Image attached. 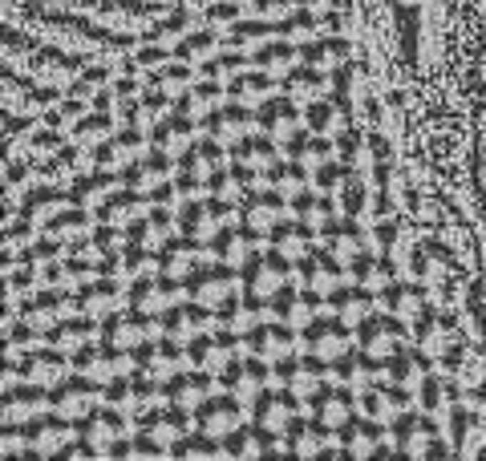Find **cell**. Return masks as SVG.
I'll list each match as a JSON object with an SVG mask.
<instances>
[{
  "label": "cell",
  "instance_id": "cell-2",
  "mask_svg": "<svg viewBox=\"0 0 486 461\" xmlns=\"http://www.w3.org/2000/svg\"><path fill=\"white\" fill-rule=\"evenodd\" d=\"M345 320H308V328H304V348L312 352V356H320V361H337L340 352L349 348V332H345Z\"/></svg>",
  "mask_w": 486,
  "mask_h": 461
},
{
  "label": "cell",
  "instance_id": "cell-36",
  "mask_svg": "<svg viewBox=\"0 0 486 461\" xmlns=\"http://www.w3.org/2000/svg\"><path fill=\"white\" fill-rule=\"evenodd\" d=\"M223 453H231V457H239V453H251V429H231L223 441Z\"/></svg>",
  "mask_w": 486,
  "mask_h": 461
},
{
  "label": "cell",
  "instance_id": "cell-33",
  "mask_svg": "<svg viewBox=\"0 0 486 461\" xmlns=\"http://www.w3.org/2000/svg\"><path fill=\"white\" fill-rule=\"evenodd\" d=\"M57 255H61V239H57V235H49V231H45V235H41L37 243H33V259L49 263V259H57Z\"/></svg>",
  "mask_w": 486,
  "mask_h": 461
},
{
  "label": "cell",
  "instance_id": "cell-39",
  "mask_svg": "<svg viewBox=\"0 0 486 461\" xmlns=\"http://www.w3.org/2000/svg\"><path fill=\"white\" fill-rule=\"evenodd\" d=\"M142 170H146V178H158V175H166V170H171V158L162 154V146L150 150L146 158H142Z\"/></svg>",
  "mask_w": 486,
  "mask_h": 461
},
{
  "label": "cell",
  "instance_id": "cell-43",
  "mask_svg": "<svg viewBox=\"0 0 486 461\" xmlns=\"http://www.w3.org/2000/svg\"><path fill=\"white\" fill-rule=\"evenodd\" d=\"M373 239H377V247H381V251H393V247H398V223H377Z\"/></svg>",
  "mask_w": 486,
  "mask_h": 461
},
{
  "label": "cell",
  "instance_id": "cell-14",
  "mask_svg": "<svg viewBox=\"0 0 486 461\" xmlns=\"http://www.w3.org/2000/svg\"><path fill=\"white\" fill-rule=\"evenodd\" d=\"M4 400H9V417H13V413L21 417L25 409H37L41 400H53V397L41 385H16V388H9V393H4Z\"/></svg>",
  "mask_w": 486,
  "mask_h": 461
},
{
  "label": "cell",
  "instance_id": "cell-15",
  "mask_svg": "<svg viewBox=\"0 0 486 461\" xmlns=\"http://www.w3.org/2000/svg\"><path fill=\"white\" fill-rule=\"evenodd\" d=\"M215 449H219V445H215V437L199 429V433H183V437H178L175 445H171V453H175V457H211Z\"/></svg>",
  "mask_w": 486,
  "mask_h": 461
},
{
  "label": "cell",
  "instance_id": "cell-55",
  "mask_svg": "<svg viewBox=\"0 0 486 461\" xmlns=\"http://www.w3.org/2000/svg\"><path fill=\"white\" fill-rule=\"evenodd\" d=\"M300 9H312V13H328V9H337V0H296Z\"/></svg>",
  "mask_w": 486,
  "mask_h": 461
},
{
  "label": "cell",
  "instance_id": "cell-7",
  "mask_svg": "<svg viewBox=\"0 0 486 461\" xmlns=\"http://www.w3.org/2000/svg\"><path fill=\"white\" fill-rule=\"evenodd\" d=\"M231 158H236V162H248V166H272L275 162V142L268 134L236 138V142H231Z\"/></svg>",
  "mask_w": 486,
  "mask_h": 461
},
{
  "label": "cell",
  "instance_id": "cell-42",
  "mask_svg": "<svg viewBox=\"0 0 486 461\" xmlns=\"http://www.w3.org/2000/svg\"><path fill=\"white\" fill-rule=\"evenodd\" d=\"M324 41H328V61H333V65H345L353 57L349 37H324Z\"/></svg>",
  "mask_w": 486,
  "mask_h": 461
},
{
  "label": "cell",
  "instance_id": "cell-10",
  "mask_svg": "<svg viewBox=\"0 0 486 461\" xmlns=\"http://www.w3.org/2000/svg\"><path fill=\"white\" fill-rule=\"evenodd\" d=\"M263 178H268V187H275V190H300L304 187V178H308V170H304L300 158H292V162L263 166Z\"/></svg>",
  "mask_w": 486,
  "mask_h": 461
},
{
  "label": "cell",
  "instance_id": "cell-31",
  "mask_svg": "<svg viewBox=\"0 0 486 461\" xmlns=\"http://www.w3.org/2000/svg\"><path fill=\"white\" fill-rule=\"evenodd\" d=\"M470 425H474V413L466 409V405H458L454 400V417H450V433H454V441H466V433H470Z\"/></svg>",
  "mask_w": 486,
  "mask_h": 461
},
{
  "label": "cell",
  "instance_id": "cell-9",
  "mask_svg": "<svg viewBox=\"0 0 486 461\" xmlns=\"http://www.w3.org/2000/svg\"><path fill=\"white\" fill-rule=\"evenodd\" d=\"M255 122H260L268 134L284 130V125L296 122V101H292V98H268L260 110H255Z\"/></svg>",
  "mask_w": 486,
  "mask_h": 461
},
{
  "label": "cell",
  "instance_id": "cell-4",
  "mask_svg": "<svg viewBox=\"0 0 486 461\" xmlns=\"http://www.w3.org/2000/svg\"><path fill=\"white\" fill-rule=\"evenodd\" d=\"M162 397L178 400V405H203L211 397V373L207 368H191V373H175L162 385Z\"/></svg>",
  "mask_w": 486,
  "mask_h": 461
},
{
  "label": "cell",
  "instance_id": "cell-47",
  "mask_svg": "<svg viewBox=\"0 0 486 461\" xmlns=\"http://www.w3.org/2000/svg\"><path fill=\"white\" fill-rule=\"evenodd\" d=\"M134 93H138V77L134 73L113 77V98H134Z\"/></svg>",
  "mask_w": 486,
  "mask_h": 461
},
{
  "label": "cell",
  "instance_id": "cell-58",
  "mask_svg": "<svg viewBox=\"0 0 486 461\" xmlns=\"http://www.w3.org/2000/svg\"><path fill=\"white\" fill-rule=\"evenodd\" d=\"M86 81H89V86H106V69H89Z\"/></svg>",
  "mask_w": 486,
  "mask_h": 461
},
{
  "label": "cell",
  "instance_id": "cell-8",
  "mask_svg": "<svg viewBox=\"0 0 486 461\" xmlns=\"http://www.w3.org/2000/svg\"><path fill=\"white\" fill-rule=\"evenodd\" d=\"M113 182H118V178H113L106 166H98L93 175H77L74 178V202H81V207H89V202H93V207H98V202L110 195Z\"/></svg>",
  "mask_w": 486,
  "mask_h": 461
},
{
  "label": "cell",
  "instance_id": "cell-51",
  "mask_svg": "<svg viewBox=\"0 0 486 461\" xmlns=\"http://www.w3.org/2000/svg\"><path fill=\"white\" fill-rule=\"evenodd\" d=\"M187 25H191V13H183V9H178V13H171L166 21H162V33H183Z\"/></svg>",
  "mask_w": 486,
  "mask_h": 461
},
{
  "label": "cell",
  "instance_id": "cell-3",
  "mask_svg": "<svg viewBox=\"0 0 486 461\" xmlns=\"http://www.w3.org/2000/svg\"><path fill=\"white\" fill-rule=\"evenodd\" d=\"M146 316H142V308H130V312L122 316H110L106 324H101V332H106V348H118V352H134L142 340H146Z\"/></svg>",
  "mask_w": 486,
  "mask_h": 461
},
{
  "label": "cell",
  "instance_id": "cell-29",
  "mask_svg": "<svg viewBox=\"0 0 486 461\" xmlns=\"http://www.w3.org/2000/svg\"><path fill=\"white\" fill-rule=\"evenodd\" d=\"M263 380H268V361H263L260 352H251L248 361H243V385H251V388H260Z\"/></svg>",
  "mask_w": 486,
  "mask_h": 461
},
{
  "label": "cell",
  "instance_id": "cell-11",
  "mask_svg": "<svg viewBox=\"0 0 486 461\" xmlns=\"http://www.w3.org/2000/svg\"><path fill=\"white\" fill-rule=\"evenodd\" d=\"M272 86H275V81H272L268 69H251V73H239L236 81L227 86V93H231V98H268Z\"/></svg>",
  "mask_w": 486,
  "mask_h": 461
},
{
  "label": "cell",
  "instance_id": "cell-6",
  "mask_svg": "<svg viewBox=\"0 0 486 461\" xmlns=\"http://www.w3.org/2000/svg\"><path fill=\"white\" fill-rule=\"evenodd\" d=\"M328 308L337 312V320H345V324H361L365 316L373 312V296L365 291V287H333L328 291Z\"/></svg>",
  "mask_w": 486,
  "mask_h": 461
},
{
  "label": "cell",
  "instance_id": "cell-25",
  "mask_svg": "<svg viewBox=\"0 0 486 461\" xmlns=\"http://www.w3.org/2000/svg\"><path fill=\"white\" fill-rule=\"evenodd\" d=\"M61 373H65V352L57 348L37 352V380H57Z\"/></svg>",
  "mask_w": 486,
  "mask_h": 461
},
{
  "label": "cell",
  "instance_id": "cell-53",
  "mask_svg": "<svg viewBox=\"0 0 486 461\" xmlns=\"http://www.w3.org/2000/svg\"><path fill=\"white\" fill-rule=\"evenodd\" d=\"M333 211H337V202L328 199V195H316V211H312V219H333Z\"/></svg>",
  "mask_w": 486,
  "mask_h": 461
},
{
  "label": "cell",
  "instance_id": "cell-40",
  "mask_svg": "<svg viewBox=\"0 0 486 461\" xmlns=\"http://www.w3.org/2000/svg\"><path fill=\"white\" fill-rule=\"evenodd\" d=\"M118 227V223H113ZM110 223H101L98 231H93V251H101V255H110L113 247H118V231H113Z\"/></svg>",
  "mask_w": 486,
  "mask_h": 461
},
{
  "label": "cell",
  "instance_id": "cell-28",
  "mask_svg": "<svg viewBox=\"0 0 486 461\" xmlns=\"http://www.w3.org/2000/svg\"><path fill=\"white\" fill-rule=\"evenodd\" d=\"M239 13H243V9H239L236 0H215V4H207V21H211V25H236Z\"/></svg>",
  "mask_w": 486,
  "mask_h": 461
},
{
  "label": "cell",
  "instance_id": "cell-12",
  "mask_svg": "<svg viewBox=\"0 0 486 461\" xmlns=\"http://www.w3.org/2000/svg\"><path fill=\"white\" fill-rule=\"evenodd\" d=\"M110 130H113V118L106 110L86 113V118H77V125H74L77 142H106V138H110Z\"/></svg>",
  "mask_w": 486,
  "mask_h": 461
},
{
  "label": "cell",
  "instance_id": "cell-44",
  "mask_svg": "<svg viewBox=\"0 0 486 461\" xmlns=\"http://www.w3.org/2000/svg\"><path fill=\"white\" fill-rule=\"evenodd\" d=\"M410 275H413V279H425V275H430V251H425V247L410 251Z\"/></svg>",
  "mask_w": 486,
  "mask_h": 461
},
{
  "label": "cell",
  "instance_id": "cell-26",
  "mask_svg": "<svg viewBox=\"0 0 486 461\" xmlns=\"http://www.w3.org/2000/svg\"><path fill=\"white\" fill-rule=\"evenodd\" d=\"M268 304H272V312L280 316V320H288V316L296 312V304H300V291L296 287H288V284H280L272 291V296H268Z\"/></svg>",
  "mask_w": 486,
  "mask_h": 461
},
{
  "label": "cell",
  "instance_id": "cell-46",
  "mask_svg": "<svg viewBox=\"0 0 486 461\" xmlns=\"http://www.w3.org/2000/svg\"><path fill=\"white\" fill-rule=\"evenodd\" d=\"M33 150H61V134H57L53 125L37 130V134H33Z\"/></svg>",
  "mask_w": 486,
  "mask_h": 461
},
{
  "label": "cell",
  "instance_id": "cell-50",
  "mask_svg": "<svg viewBox=\"0 0 486 461\" xmlns=\"http://www.w3.org/2000/svg\"><path fill=\"white\" fill-rule=\"evenodd\" d=\"M178 190H175V182H158V187L150 190V207H166V202L175 199Z\"/></svg>",
  "mask_w": 486,
  "mask_h": 461
},
{
  "label": "cell",
  "instance_id": "cell-30",
  "mask_svg": "<svg viewBox=\"0 0 486 461\" xmlns=\"http://www.w3.org/2000/svg\"><path fill=\"white\" fill-rule=\"evenodd\" d=\"M373 271H377L373 255H369V251H357V255H353V263H349V275L357 279V284H373Z\"/></svg>",
  "mask_w": 486,
  "mask_h": 461
},
{
  "label": "cell",
  "instance_id": "cell-56",
  "mask_svg": "<svg viewBox=\"0 0 486 461\" xmlns=\"http://www.w3.org/2000/svg\"><path fill=\"white\" fill-rule=\"evenodd\" d=\"M389 211H393V199H389V190H381L373 199V214H389Z\"/></svg>",
  "mask_w": 486,
  "mask_h": 461
},
{
  "label": "cell",
  "instance_id": "cell-35",
  "mask_svg": "<svg viewBox=\"0 0 486 461\" xmlns=\"http://www.w3.org/2000/svg\"><path fill=\"white\" fill-rule=\"evenodd\" d=\"M195 98L199 101H219L223 98V81H219V73H203V81L195 86Z\"/></svg>",
  "mask_w": 486,
  "mask_h": 461
},
{
  "label": "cell",
  "instance_id": "cell-45",
  "mask_svg": "<svg viewBox=\"0 0 486 461\" xmlns=\"http://www.w3.org/2000/svg\"><path fill=\"white\" fill-rule=\"evenodd\" d=\"M381 304H385V312H405V287H401V284H389L385 296H381Z\"/></svg>",
  "mask_w": 486,
  "mask_h": 461
},
{
  "label": "cell",
  "instance_id": "cell-13",
  "mask_svg": "<svg viewBox=\"0 0 486 461\" xmlns=\"http://www.w3.org/2000/svg\"><path fill=\"white\" fill-rule=\"evenodd\" d=\"M300 57V45H292V41H272V45H263V49H255V65H263V69H288V65Z\"/></svg>",
  "mask_w": 486,
  "mask_h": 461
},
{
  "label": "cell",
  "instance_id": "cell-34",
  "mask_svg": "<svg viewBox=\"0 0 486 461\" xmlns=\"http://www.w3.org/2000/svg\"><path fill=\"white\" fill-rule=\"evenodd\" d=\"M134 61L142 65V69H158V65H166V49H162V45H138Z\"/></svg>",
  "mask_w": 486,
  "mask_h": 461
},
{
  "label": "cell",
  "instance_id": "cell-38",
  "mask_svg": "<svg viewBox=\"0 0 486 461\" xmlns=\"http://www.w3.org/2000/svg\"><path fill=\"white\" fill-rule=\"evenodd\" d=\"M312 211H316V195L300 187L296 195H292V214H296V219H308V223H312Z\"/></svg>",
  "mask_w": 486,
  "mask_h": 461
},
{
  "label": "cell",
  "instance_id": "cell-5",
  "mask_svg": "<svg viewBox=\"0 0 486 461\" xmlns=\"http://www.w3.org/2000/svg\"><path fill=\"white\" fill-rule=\"evenodd\" d=\"M255 122V113L243 110L239 101H227V105H219V110H211L207 118H203V130L215 138H223V142H236V138H243V130Z\"/></svg>",
  "mask_w": 486,
  "mask_h": 461
},
{
  "label": "cell",
  "instance_id": "cell-19",
  "mask_svg": "<svg viewBox=\"0 0 486 461\" xmlns=\"http://www.w3.org/2000/svg\"><path fill=\"white\" fill-rule=\"evenodd\" d=\"M365 202H369V190H365V182L349 175L345 182H340V211H345V214H361Z\"/></svg>",
  "mask_w": 486,
  "mask_h": 461
},
{
  "label": "cell",
  "instance_id": "cell-24",
  "mask_svg": "<svg viewBox=\"0 0 486 461\" xmlns=\"http://www.w3.org/2000/svg\"><path fill=\"white\" fill-rule=\"evenodd\" d=\"M442 397H446V385H442L434 373H425V376H422V388H417V405H422L425 413H437Z\"/></svg>",
  "mask_w": 486,
  "mask_h": 461
},
{
  "label": "cell",
  "instance_id": "cell-41",
  "mask_svg": "<svg viewBox=\"0 0 486 461\" xmlns=\"http://www.w3.org/2000/svg\"><path fill=\"white\" fill-rule=\"evenodd\" d=\"M337 150H340V162H353V158L361 154V138H357V130H345V134L337 138Z\"/></svg>",
  "mask_w": 486,
  "mask_h": 461
},
{
  "label": "cell",
  "instance_id": "cell-32",
  "mask_svg": "<svg viewBox=\"0 0 486 461\" xmlns=\"http://www.w3.org/2000/svg\"><path fill=\"white\" fill-rule=\"evenodd\" d=\"M308 146H312V130H292L284 142V154L288 158H308Z\"/></svg>",
  "mask_w": 486,
  "mask_h": 461
},
{
  "label": "cell",
  "instance_id": "cell-57",
  "mask_svg": "<svg viewBox=\"0 0 486 461\" xmlns=\"http://www.w3.org/2000/svg\"><path fill=\"white\" fill-rule=\"evenodd\" d=\"M437 324H442V332H454L458 320H454V312H442V316H437Z\"/></svg>",
  "mask_w": 486,
  "mask_h": 461
},
{
  "label": "cell",
  "instance_id": "cell-27",
  "mask_svg": "<svg viewBox=\"0 0 486 461\" xmlns=\"http://www.w3.org/2000/svg\"><path fill=\"white\" fill-rule=\"evenodd\" d=\"M292 344H296V336H292V328L288 324L268 328V352H272V356H292Z\"/></svg>",
  "mask_w": 486,
  "mask_h": 461
},
{
  "label": "cell",
  "instance_id": "cell-17",
  "mask_svg": "<svg viewBox=\"0 0 486 461\" xmlns=\"http://www.w3.org/2000/svg\"><path fill=\"white\" fill-rule=\"evenodd\" d=\"M215 45H219V41H215V29H203V33H191V37L178 45L175 57H183V61H191V57H211Z\"/></svg>",
  "mask_w": 486,
  "mask_h": 461
},
{
  "label": "cell",
  "instance_id": "cell-52",
  "mask_svg": "<svg viewBox=\"0 0 486 461\" xmlns=\"http://www.w3.org/2000/svg\"><path fill=\"white\" fill-rule=\"evenodd\" d=\"M171 223H175V219H171L166 207H154V211H150V231H171Z\"/></svg>",
  "mask_w": 486,
  "mask_h": 461
},
{
  "label": "cell",
  "instance_id": "cell-1",
  "mask_svg": "<svg viewBox=\"0 0 486 461\" xmlns=\"http://www.w3.org/2000/svg\"><path fill=\"white\" fill-rule=\"evenodd\" d=\"M195 421H199L203 433L227 437L243 421V405H239V397H231V393H227V397H207L203 405H195Z\"/></svg>",
  "mask_w": 486,
  "mask_h": 461
},
{
  "label": "cell",
  "instance_id": "cell-54",
  "mask_svg": "<svg viewBox=\"0 0 486 461\" xmlns=\"http://www.w3.org/2000/svg\"><path fill=\"white\" fill-rule=\"evenodd\" d=\"M29 284H33V271H9V287L13 291H29Z\"/></svg>",
  "mask_w": 486,
  "mask_h": 461
},
{
  "label": "cell",
  "instance_id": "cell-37",
  "mask_svg": "<svg viewBox=\"0 0 486 461\" xmlns=\"http://www.w3.org/2000/svg\"><path fill=\"white\" fill-rule=\"evenodd\" d=\"M101 393H106V405H126V400L134 397V385H126L122 376H113V380L101 388Z\"/></svg>",
  "mask_w": 486,
  "mask_h": 461
},
{
  "label": "cell",
  "instance_id": "cell-48",
  "mask_svg": "<svg viewBox=\"0 0 486 461\" xmlns=\"http://www.w3.org/2000/svg\"><path fill=\"white\" fill-rule=\"evenodd\" d=\"M308 158H316V162H324V158H333V142H328V138H324V134H312Z\"/></svg>",
  "mask_w": 486,
  "mask_h": 461
},
{
  "label": "cell",
  "instance_id": "cell-49",
  "mask_svg": "<svg viewBox=\"0 0 486 461\" xmlns=\"http://www.w3.org/2000/svg\"><path fill=\"white\" fill-rule=\"evenodd\" d=\"M369 154H373L377 162H389V154H393V150H389V138L385 134H369Z\"/></svg>",
  "mask_w": 486,
  "mask_h": 461
},
{
  "label": "cell",
  "instance_id": "cell-59",
  "mask_svg": "<svg viewBox=\"0 0 486 461\" xmlns=\"http://www.w3.org/2000/svg\"><path fill=\"white\" fill-rule=\"evenodd\" d=\"M195 4H215V0H195Z\"/></svg>",
  "mask_w": 486,
  "mask_h": 461
},
{
  "label": "cell",
  "instance_id": "cell-18",
  "mask_svg": "<svg viewBox=\"0 0 486 461\" xmlns=\"http://www.w3.org/2000/svg\"><path fill=\"white\" fill-rule=\"evenodd\" d=\"M272 33H275V25H268V21H236L231 33H227V45H248V41H263Z\"/></svg>",
  "mask_w": 486,
  "mask_h": 461
},
{
  "label": "cell",
  "instance_id": "cell-23",
  "mask_svg": "<svg viewBox=\"0 0 486 461\" xmlns=\"http://www.w3.org/2000/svg\"><path fill=\"white\" fill-rule=\"evenodd\" d=\"M333 118H337L333 101H308V110H304V125H308L312 134H324L333 125Z\"/></svg>",
  "mask_w": 486,
  "mask_h": 461
},
{
  "label": "cell",
  "instance_id": "cell-16",
  "mask_svg": "<svg viewBox=\"0 0 486 461\" xmlns=\"http://www.w3.org/2000/svg\"><path fill=\"white\" fill-rule=\"evenodd\" d=\"M398 33H401L405 61H413V57H417V9H413V4H401L398 9Z\"/></svg>",
  "mask_w": 486,
  "mask_h": 461
},
{
  "label": "cell",
  "instance_id": "cell-22",
  "mask_svg": "<svg viewBox=\"0 0 486 461\" xmlns=\"http://www.w3.org/2000/svg\"><path fill=\"white\" fill-rule=\"evenodd\" d=\"M393 437H398L401 453H413V437H422V421L413 417V413H405V417H393Z\"/></svg>",
  "mask_w": 486,
  "mask_h": 461
},
{
  "label": "cell",
  "instance_id": "cell-21",
  "mask_svg": "<svg viewBox=\"0 0 486 461\" xmlns=\"http://www.w3.org/2000/svg\"><path fill=\"white\" fill-rule=\"evenodd\" d=\"M312 178H316V187H320V190H340V182L349 178V162H333V158H324Z\"/></svg>",
  "mask_w": 486,
  "mask_h": 461
},
{
  "label": "cell",
  "instance_id": "cell-20",
  "mask_svg": "<svg viewBox=\"0 0 486 461\" xmlns=\"http://www.w3.org/2000/svg\"><path fill=\"white\" fill-rule=\"evenodd\" d=\"M312 29H316V16H312V9H296V13L284 21V25H275V33H284L288 41H308Z\"/></svg>",
  "mask_w": 486,
  "mask_h": 461
}]
</instances>
